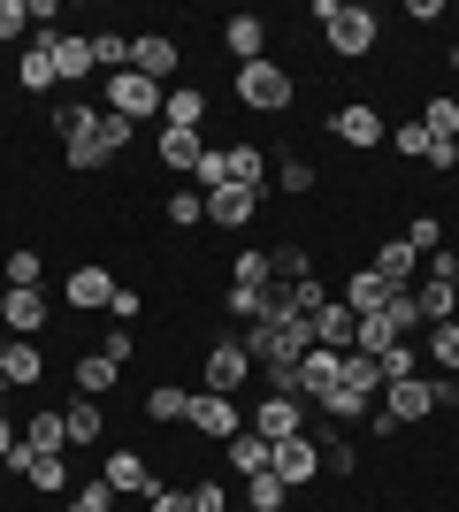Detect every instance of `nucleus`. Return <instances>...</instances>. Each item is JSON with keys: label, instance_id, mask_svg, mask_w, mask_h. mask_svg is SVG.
I'll list each match as a JSON object with an SVG mask.
<instances>
[{"label": "nucleus", "instance_id": "1", "mask_svg": "<svg viewBox=\"0 0 459 512\" xmlns=\"http://www.w3.org/2000/svg\"><path fill=\"white\" fill-rule=\"evenodd\" d=\"M291 92H299V85H291V69L276 62V54H268V62H245V69H238V100L253 107V115H284Z\"/></svg>", "mask_w": 459, "mask_h": 512}, {"label": "nucleus", "instance_id": "2", "mask_svg": "<svg viewBox=\"0 0 459 512\" xmlns=\"http://www.w3.org/2000/svg\"><path fill=\"white\" fill-rule=\"evenodd\" d=\"M314 16H322V31H329V54H368V46H375V8L314 0Z\"/></svg>", "mask_w": 459, "mask_h": 512}, {"label": "nucleus", "instance_id": "3", "mask_svg": "<svg viewBox=\"0 0 459 512\" xmlns=\"http://www.w3.org/2000/svg\"><path fill=\"white\" fill-rule=\"evenodd\" d=\"M245 428H253V436H268V444H284V436H306V398H299V390H268L261 406L245 413Z\"/></svg>", "mask_w": 459, "mask_h": 512}, {"label": "nucleus", "instance_id": "4", "mask_svg": "<svg viewBox=\"0 0 459 512\" xmlns=\"http://www.w3.org/2000/svg\"><path fill=\"white\" fill-rule=\"evenodd\" d=\"M161 100H169V85H153V77H138V69L108 77V115H123V123H153Z\"/></svg>", "mask_w": 459, "mask_h": 512}, {"label": "nucleus", "instance_id": "5", "mask_svg": "<svg viewBox=\"0 0 459 512\" xmlns=\"http://www.w3.org/2000/svg\"><path fill=\"white\" fill-rule=\"evenodd\" d=\"M131 130H138V123H123V115H108V107H100V123H92L85 138L69 146V169H108L115 153L131 146Z\"/></svg>", "mask_w": 459, "mask_h": 512}, {"label": "nucleus", "instance_id": "6", "mask_svg": "<svg viewBox=\"0 0 459 512\" xmlns=\"http://www.w3.org/2000/svg\"><path fill=\"white\" fill-rule=\"evenodd\" d=\"M184 428H192V436H207V444H230V436L245 428V413H238V398H222V390H192Z\"/></svg>", "mask_w": 459, "mask_h": 512}, {"label": "nucleus", "instance_id": "7", "mask_svg": "<svg viewBox=\"0 0 459 512\" xmlns=\"http://www.w3.org/2000/svg\"><path fill=\"white\" fill-rule=\"evenodd\" d=\"M245 383H253V352H245L238 337H222L215 352H207V383H199V390H222V398H238Z\"/></svg>", "mask_w": 459, "mask_h": 512}, {"label": "nucleus", "instance_id": "8", "mask_svg": "<svg viewBox=\"0 0 459 512\" xmlns=\"http://www.w3.org/2000/svg\"><path fill=\"white\" fill-rule=\"evenodd\" d=\"M383 413H391L398 428H406V421H429V413H437V375H406V383H383Z\"/></svg>", "mask_w": 459, "mask_h": 512}, {"label": "nucleus", "instance_id": "9", "mask_svg": "<svg viewBox=\"0 0 459 512\" xmlns=\"http://www.w3.org/2000/svg\"><path fill=\"white\" fill-rule=\"evenodd\" d=\"M31 46L54 54V77H62V85H85V77H92V39H85V31H39Z\"/></svg>", "mask_w": 459, "mask_h": 512}, {"label": "nucleus", "instance_id": "10", "mask_svg": "<svg viewBox=\"0 0 459 512\" xmlns=\"http://www.w3.org/2000/svg\"><path fill=\"white\" fill-rule=\"evenodd\" d=\"M329 130H337V138H345L352 153H368V146H391V123H383V115H375L368 100L337 107V115H329Z\"/></svg>", "mask_w": 459, "mask_h": 512}, {"label": "nucleus", "instance_id": "11", "mask_svg": "<svg viewBox=\"0 0 459 512\" xmlns=\"http://www.w3.org/2000/svg\"><path fill=\"white\" fill-rule=\"evenodd\" d=\"M268 474H284L291 490H306V482L322 474V444H314V436H284V444H276V459H268Z\"/></svg>", "mask_w": 459, "mask_h": 512}, {"label": "nucleus", "instance_id": "12", "mask_svg": "<svg viewBox=\"0 0 459 512\" xmlns=\"http://www.w3.org/2000/svg\"><path fill=\"white\" fill-rule=\"evenodd\" d=\"M131 69L153 77V85H169V77H176V39H169V31H138V39H131Z\"/></svg>", "mask_w": 459, "mask_h": 512}, {"label": "nucleus", "instance_id": "13", "mask_svg": "<svg viewBox=\"0 0 459 512\" xmlns=\"http://www.w3.org/2000/svg\"><path fill=\"white\" fill-rule=\"evenodd\" d=\"M261 199H268V192H245V184H222V192H207V222H215V230H245V222L261 214Z\"/></svg>", "mask_w": 459, "mask_h": 512}, {"label": "nucleus", "instance_id": "14", "mask_svg": "<svg viewBox=\"0 0 459 512\" xmlns=\"http://www.w3.org/2000/svg\"><path fill=\"white\" fill-rule=\"evenodd\" d=\"M337 383H345V352H322V344H314V352L299 360V398H314V406H322Z\"/></svg>", "mask_w": 459, "mask_h": 512}, {"label": "nucleus", "instance_id": "15", "mask_svg": "<svg viewBox=\"0 0 459 512\" xmlns=\"http://www.w3.org/2000/svg\"><path fill=\"white\" fill-rule=\"evenodd\" d=\"M8 467H16V474H23V482H31L39 497H62V490H69V467H62V451H16Z\"/></svg>", "mask_w": 459, "mask_h": 512}, {"label": "nucleus", "instance_id": "16", "mask_svg": "<svg viewBox=\"0 0 459 512\" xmlns=\"http://www.w3.org/2000/svg\"><path fill=\"white\" fill-rule=\"evenodd\" d=\"M0 329H8V337H39L46 329V291H0Z\"/></svg>", "mask_w": 459, "mask_h": 512}, {"label": "nucleus", "instance_id": "17", "mask_svg": "<svg viewBox=\"0 0 459 512\" xmlns=\"http://www.w3.org/2000/svg\"><path fill=\"white\" fill-rule=\"evenodd\" d=\"M314 344H322V352H352V344H360V314H352L345 299H329L322 314H314Z\"/></svg>", "mask_w": 459, "mask_h": 512}, {"label": "nucleus", "instance_id": "18", "mask_svg": "<svg viewBox=\"0 0 459 512\" xmlns=\"http://www.w3.org/2000/svg\"><path fill=\"white\" fill-rule=\"evenodd\" d=\"M153 146H161V169H169V176H192L199 161H207V138H199V130H169V123H161Z\"/></svg>", "mask_w": 459, "mask_h": 512}, {"label": "nucleus", "instance_id": "19", "mask_svg": "<svg viewBox=\"0 0 459 512\" xmlns=\"http://www.w3.org/2000/svg\"><path fill=\"white\" fill-rule=\"evenodd\" d=\"M222 46H230V62H268V23L261 16H230L222 23Z\"/></svg>", "mask_w": 459, "mask_h": 512}, {"label": "nucleus", "instance_id": "20", "mask_svg": "<svg viewBox=\"0 0 459 512\" xmlns=\"http://www.w3.org/2000/svg\"><path fill=\"white\" fill-rule=\"evenodd\" d=\"M368 268H375L383 283H391V291H414V283H421V253L406 245V237H391V245H383V253H375Z\"/></svg>", "mask_w": 459, "mask_h": 512}, {"label": "nucleus", "instance_id": "21", "mask_svg": "<svg viewBox=\"0 0 459 512\" xmlns=\"http://www.w3.org/2000/svg\"><path fill=\"white\" fill-rule=\"evenodd\" d=\"M0 375H8V390H31L46 375V352L39 337H8V352H0Z\"/></svg>", "mask_w": 459, "mask_h": 512}, {"label": "nucleus", "instance_id": "22", "mask_svg": "<svg viewBox=\"0 0 459 512\" xmlns=\"http://www.w3.org/2000/svg\"><path fill=\"white\" fill-rule=\"evenodd\" d=\"M108 490L115 497H153L161 482H153V467L138 459V451H108Z\"/></svg>", "mask_w": 459, "mask_h": 512}, {"label": "nucleus", "instance_id": "23", "mask_svg": "<svg viewBox=\"0 0 459 512\" xmlns=\"http://www.w3.org/2000/svg\"><path fill=\"white\" fill-rule=\"evenodd\" d=\"M222 161H230V184H245V192H268V184H276L261 146H222Z\"/></svg>", "mask_w": 459, "mask_h": 512}, {"label": "nucleus", "instance_id": "24", "mask_svg": "<svg viewBox=\"0 0 459 512\" xmlns=\"http://www.w3.org/2000/svg\"><path fill=\"white\" fill-rule=\"evenodd\" d=\"M268 459H276V444H268V436H253V428H238V436H230V474H238V482L268 474Z\"/></svg>", "mask_w": 459, "mask_h": 512}, {"label": "nucleus", "instance_id": "25", "mask_svg": "<svg viewBox=\"0 0 459 512\" xmlns=\"http://www.w3.org/2000/svg\"><path fill=\"white\" fill-rule=\"evenodd\" d=\"M437 146H459V92H437V100H421V115H414Z\"/></svg>", "mask_w": 459, "mask_h": 512}, {"label": "nucleus", "instance_id": "26", "mask_svg": "<svg viewBox=\"0 0 459 512\" xmlns=\"http://www.w3.org/2000/svg\"><path fill=\"white\" fill-rule=\"evenodd\" d=\"M161 123H169V130H199V123H207V92H199V85H169Z\"/></svg>", "mask_w": 459, "mask_h": 512}, {"label": "nucleus", "instance_id": "27", "mask_svg": "<svg viewBox=\"0 0 459 512\" xmlns=\"http://www.w3.org/2000/svg\"><path fill=\"white\" fill-rule=\"evenodd\" d=\"M337 299H345L352 314H383V306H391V283L375 276V268H352V283L337 291Z\"/></svg>", "mask_w": 459, "mask_h": 512}, {"label": "nucleus", "instance_id": "28", "mask_svg": "<svg viewBox=\"0 0 459 512\" xmlns=\"http://www.w3.org/2000/svg\"><path fill=\"white\" fill-rule=\"evenodd\" d=\"M62 299H69V306H108V299H115V276H108V268H69Z\"/></svg>", "mask_w": 459, "mask_h": 512}, {"label": "nucleus", "instance_id": "29", "mask_svg": "<svg viewBox=\"0 0 459 512\" xmlns=\"http://www.w3.org/2000/svg\"><path fill=\"white\" fill-rule=\"evenodd\" d=\"M0 283H8V291H39V283H46V260L31 253V245H16V253L0 260Z\"/></svg>", "mask_w": 459, "mask_h": 512}, {"label": "nucleus", "instance_id": "30", "mask_svg": "<svg viewBox=\"0 0 459 512\" xmlns=\"http://www.w3.org/2000/svg\"><path fill=\"white\" fill-rule=\"evenodd\" d=\"M115 375H123V367H115L108 352H85V360H77V398H108Z\"/></svg>", "mask_w": 459, "mask_h": 512}, {"label": "nucleus", "instance_id": "31", "mask_svg": "<svg viewBox=\"0 0 459 512\" xmlns=\"http://www.w3.org/2000/svg\"><path fill=\"white\" fill-rule=\"evenodd\" d=\"M69 444V421H62V413H31V421H23V451H62Z\"/></svg>", "mask_w": 459, "mask_h": 512}, {"label": "nucleus", "instance_id": "32", "mask_svg": "<svg viewBox=\"0 0 459 512\" xmlns=\"http://www.w3.org/2000/svg\"><path fill=\"white\" fill-rule=\"evenodd\" d=\"M92 69L123 77V69H131V39H123V31H92Z\"/></svg>", "mask_w": 459, "mask_h": 512}, {"label": "nucleus", "instance_id": "33", "mask_svg": "<svg viewBox=\"0 0 459 512\" xmlns=\"http://www.w3.org/2000/svg\"><path fill=\"white\" fill-rule=\"evenodd\" d=\"M16 85H23V92H46V85H62V77H54V54H46V46H23V62H16Z\"/></svg>", "mask_w": 459, "mask_h": 512}, {"label": "nucleus", "instance_id": "34", "mask_svg": "<svg viewBox=\"0 0 459 512\" xmlns=\"http://www.w3.org/2000/svg\"><path fill=\"white\" fill-rule=\"evenodd\" d=\"M62 421H69V444H100V398H69Z\"/></svg>", "mask_w": 459, "mask_h": 512}, {"label": "nucleus", "instance_id": "35", "mask_svg": "<svg viewBox=\"0 0 459 512\" xmlns=\"http://www.w3.org/2000/svg\"><path fill=\"white\" fill-rule=\"evenodd\" d=\"M245 505H253V512H284L291 482H284V474H253V482H245Z\"/></svg>", "mask_w": 459, "mask_h": 512}, {"label": "nucleus", "instance_id": "36", "mask_svg": "<svg viewBox=\"0 0 459 512\" xmlns=\"http://www.w3.org/2000/svg\"><path fill=\"white\" fill-rule=\"evenodd\" d=\"M230 283H253V291H268V283H276V268H268V245H245V253L230 260Z\"/></svg>", "mask_w": 459, "mask_h": 512}, {"label": "nucleus", "instance_id": "37", "mask_svg": "<svg viewBox=\"0 0 459 512\" xmlns=\"http://www.w3.org/2000/svg\"><path fill=\"white\" fill-rule=\"evenodd\" d=\"M184 413H192V390H176V383L146 390V421H184Z\"/></svg>", "mask_w": 459, "mask_h": 512}, {"label": "nucleus", "instance_id": "38", "mask_svg": "<svg viewBox=\"0 0 459 512\" xmlns=\"http://www.w3.org/2000/svg\"><path fill=\"white\" fill-rule=\"evenodd\" d=\"M314 184H322V176H314V161H299V153H291V161H276V192H284V199H306Z\"/></svg>", "mask_w": 459, "mask_h": 512}, {"label": "nucleus", "instance_id": "39", "mask_svg": "<svg viewBox=\"0 0 459 512\" xmlns=\"http://www.w3.org/2000/svg\"><path fill=\"white\" fill-rule=\"evenodd\" d=\"M284 291H291V314H306V321H314L329 299H337V291H329L322 276H299V283H284Z\"/></svg>", "mask_w": 459, "mask_h": 512}, {"label": "nucleus", "instance_id": "40", "mask_svg": "<svg viewBox=\"0 0 459 512\" xmlns=\"http://www.w3.org/2000/svg\"><path fill=\"white\" fill-rule=\"evenodd\" d=\"M169 222H176V230L207 222V192H199V184H176V192H169Z\"/></svg>", "mask_w": 459, "mask_h": 512}, {"label": "nucleus", "instance_id": "41", "mask_svg": "<svg viewBox=\"0 0 459 512\" xmlns=\"http://www.w3.org/2000/svg\"><path fill=\"white\" fill-rule=\"evenodd\" d=\"M322 413H329V421H368V413H375V398H360V390H345V383H337V390L322 398Z\"/></svg>", "mask_w": 459, "mask_h": 512}, {"label": "nucleus", "instance_id": "42", "mask_svg": "<svg viewBox=\"0 0 459 512\" xmlns=\"http://www.w3.org/2000/svg\"><path fill=\"white\" fill-rule=\"evenodd\" d=\"M222 306H230V321H245V329H253V321H261V306H268V291H253V283H230V291H222Z\"/></svg>", "mask_w": 459, "mask_h": 512}, {"label": "nucleus", "instance_id": "43", "mask_svg": "<svg viewBox=\"0 0 459 512\" xmlns=\"http://www.w3.org/2000/svg\"><path fill=\"white\" fill-rule=\"evenodd\" d=\"M268 268H276V283H299V276H314V253H306V245H276Z\"/></svg>", "mask_w": 459, "mask_h": 512}, {"label": "nucleus", "instance_id": "44", "mask_svg": "<svg viewBox=\"0 0 459 512\" xmlns=\"http://www.w3.org/2000/svg\"><path fill=\"white\" fill-rule=\"evenodd\" d=\"M345 390H360V398H375V390H383V367H375L368 352H345Z\"/></svg>", "mask_w": 459, "mask_h": 512}, {"label": "nucleus", "instance_id": "45", "mask_svg": "<svg viewBox=\"0 0 459 512\" xmlns=\"http://www.w3.org/2000/svg\"><path fill=\"white\" fill-rule=\"evenodd\" d=\"M429 360H437L444 375H459V321H437V329H429Z\"/></svg>", "mask_w": 459, "mask_h": 512}, {"label": "nucleus", "instance_id": "46", "mask_svg": "<svg viewBox=\"0 0 459 512\" xmlns=\"http://www.w3.org/2000/svg\"><path fill=\"white\" fill-rule=\"evenodd\" d=\"M108 505H115V490H108V474H100V482H85V490L69 497L62 512H108Z\"/></svg>", "mask_w": 459, "mask_h": 512}, {"label": "nucleus", "instance_id": "47", "mask_svg": "<svg viewBox=\"0 0 459 512\" xmlns=\"http://www.w3.org/2000/svg\"><path fill=\"white\" fill-rule=\"evenodd\" d=\"M375 367H383V383H406V375H421V367H414V344H391Z\"/></svg>", "mask_w": 459, "mask_h": 512}, {"label": "nucleus", "instance_id": "48", "mask_svg": "<svg viewBox=\"0 0 459 512\" xmlns=\"http://www.w3.org/2000/svg\"><path fill=\"white\" fill-rule=\"evenodd\" d=\"M406 245H414V253H421V260L437 253V245H444V230H437V214H421L414 230H406Z\"/></svg>", "mask_w": 459, "mask_h": 512}, {"label": "nucleus", "instance_id": "49", "mask_svg": "<svg viewBox=\"0 0 459 512\" xmlns=\"http://www.w3.org/2000/svg\"><path fill=\"white\" fill-rule=\"evenodd\" d=\"M391 146L406 153V161H421V153H429V130H421V123H398V130H391Z\"/></svg>", "mask_w": 459, "mask_h": 512}, {"label": "nucleus", "instance_id": "50", "mask_svg": "<svg viewBox=\"0 0 459 512\" xmlns=\"http://www.w3.org/2000/svg\"><path fill=\"white\" fill-rule=\"evenodd\" d=\"M31 31V8L23 0H0V39H23Z\"/></svg>", "mask_w": 459, "mask_h": 512}, {"label": "nucleus", "instance_id": "51", "mask_svg": "<svg viewBox=\"0 0 459 512\" xmlns=\"http://www.w3.org/2000/svg\"><path fill=\"white\" fill-rule=\"evenodd\" d=\"M192 512H230V490L222 482H192Z\"/></svg>", "mask_w": 459, "mask_h": 512}, {"label": "nucleus", "instance_id": "52", "mask_svg": "<svg viewBox=\"0 0 459 512\" xmlns=\"http://www.w3.org/2000/svg\"><path fill=\"white\" fill-rule=\"evenodd\" d=\"M146 512H192V490H169V482H161V490L146 497Z\"/></svg>", "mask_w": 459, "mask_h": 512}, {"label": "nucleus", "instance_id": "53", "mask_svg": "<svg viewBox=\"0 0 459 512\" xmlns=\"http://www.w3.org/2000/svg\"><path fill=\"white\" fill-rule=\"evenodd\" d=\"M421 169H437V176H452V169H459V146H437V138H429V153H421Z\"/></svg>", "mask_w": 459, "mask_h": 512}, {"label": "nucleus", "instance_id": "54", "mask_svg": "<svg viewBox=\"0 0 459 512\" xmlns=\"http://www.w3.org/2000/svg\"><path fill=\"white\" fill-rule=\"evenodd\" d=\"M138 306H146V299H138L131 283H115V299H108V314H115V321H138Z\"/></svg>", "mask_w": 459, "mask_h": 512}, {"label": "nucleus", "instance_id": "55", "mask_svg": "<svg viewBox=\"0 0 459 512\" xmlns=\"http://www.w3.org/2000/svg\"><path fill=\"white\" fill-rule=\"evenodd\" d=\"M0 413H8V375H0Z\"/></svg>", "mask_w": 459, "mask_h": 512}, {"label": "nucleus", "instance_id": "56", "mask_svg": "<svg viewBox=\"0 0 459 512\" xmlns=\"http://www.w3.org/2000/svg\"><path fill=\"white\" fill-rule=\"evenodd\" d=\"M0 352H8V329H0Z\"/></svg>", "mask_w": 459, "mask_h": 512}, {"label": "nucleus", "instance_id": "57", "mask_svg": "<svg viewBox=\"0 0 459 512\" xmlns=\"http://www.w3.org/2000/svg\"><path fill=\"white\" fill-rule=\"evenodd\" d=\"M452 69H459V46H452Z\"/></svg>", "mask_w": 459, "mask_h": 512}, {"label": "nucleus", "instance_id": "58", "mask_svg": "<svg viewBox=\"0 0 459 512\" xmlns=\"http://www.w3.org/2000/svg\"><path fill=\"white\" fill-rule=\"evenodd\" d=\"M452 291H459V268H452Z\"/></svg>", "mask_w": 459, "mask_h": 512}, {"label": "nucleus", "instance_id": "59", "mask_svg": "<svg viewBox=\"0 0 459 512\" xmlns=\"http://www.w3.org/2000/svg\"><path fill=\"white\" fill-rule=\"evenodd\" d=\"M230 512H253V505H230Z\"/></svg>", "mask_w": 459, "mask_h": 512}]
</instances>
